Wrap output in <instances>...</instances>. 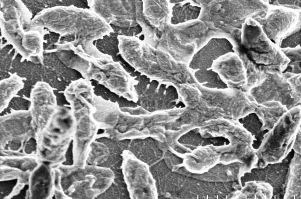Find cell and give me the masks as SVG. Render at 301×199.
I'll use <instances>...</instances> for the list:
<instances>
[{
  "instance_id": "obj_1",
  "label": "cell",
  "mask_w": 301,
  "mask_h": 199,
  "mask_svg": "<svg viewBox=\"0 0 301 199\" xmlns=\"http://www.w3.org/2000/svg\"><path fill=\"white\" fill-rule=\"evenodd\" d=\"M103 25V21L90 9L73 5L57 6L39 12L32 19L27 30L46 28L58 33L59 38L73 36L74 40L68 42L75 46H81L87 54L98 58L99 56L106 55L94 44L109 32L102 31Z\"/></svg>"
},
{
  "instance_id": "obj_2",
  "label": "cell",
  "mask_w": 301,
  "mask_h": 199,
  "mask_svg": "<svg viewBox=\"0 0 301 199\" xmlns=\"http://www.w3.org/2000/svg\"><path fill=\"white\" fill-rule=\"evenodd\" d=\"M1 36L17 53L35 64H43L44 36L49 32L38 28L27 30L32 14L21 0H0Z\"/></svg>"
},
{
  "instance_id": "obj_3",
  "label": "cell",
  "mask_w": 301,
  "mask_h": 199,
  "mask_svg": "<svg viewBox=\"0 0 301 199\" xmlns=\"http://www.w3.org/2000/svg\"><path fill=\"white\" fill-rule=\"evenodd\" d=\"M198 129L204 138L222 137L228 141V143L224 145H213L220 154V163H240L250 171L258 165L254 138L239 120L226 118L212 119L203 122Z\"/></svg>"
},
{
  "instance_id": "obj_4",
  "label": "cell",
  "mask_w": 301,
  "mask_h": 199,
  "mask_svg": "<svg viewBox=\"0 0 301 199\" xmlns=\"http://www.w3.org/2000/svg\"><path fill=\"white\" fill-rule=\"evenodd\" d=\"M75 120L71 109L58 105L46 126L36 133L35 153L40 162L55 168L66 161Z\"/></svg>"
},
{
  "instance_id": "obj_5",
  "label": "cell",
  "mask_w": 301,
  "mask_h": 199,
  "mask_svg": "<svg viewBox=\"0 0 301 199\" xmlns=\"http://www.w3.org/2000/svg\"><path fill=\"white\" fill-rule=\"evenodd\" d=\"M55 170L60 185L71 199H94L106 192L115 175L109 167L87 164L84 167L60 165Z\"/></svg>"
},
{
  "instance_id": "obj_6",
  "label": "cell",
  "mask_w": 301,
  "mask_h": 199,
  "mask_svg": "<svg viewBox=\"0 0 301 199\" xmlns=\"http://www.w3.org/2000/svg\"><path fill=\"white\" fill-rule=\"evenodd\" d=\"M131 90L138 107L150 113L175 109H184L187 105L178 89L173 84L151 77L136 69L129 75Z\"/></svg>"
},
{
  "instance_id": "obj_7",
  "label": "cell",
  "mask_w": 301,
  "mask_h": 199,
  "mask_svg": "<svg viewBox=\"0 0 301 199\" xmlns=\"http://www.w3.org/2000/svg\"><path fill=\"white\" fill-rule=\"evenodd\" d=\"M301 113L300 105L289 109L263 135L260 146L256 149L258 164L261 167L281 162L291 151L296 135L301 129Z\"/></svg>"
},
{
  "instance_id": "obj_8",
  "label": "cell",
  "mask_w": 301,
  "mask_h": 199,
  "mask_svg": "<svg viewBox=\"0 0 301 199\" xmlns=\"http://www.w3.org/2000/svg\"><path fill=\"white\" fill-rule=\"evenodd\" d=\"M75 120L73 138V164L83 167L91 150V146L97 138L99 129L92 116L91 98L86 93L73 90L64 93Z\"/></svg>"
},
{
  "instance_id": "obj_9",
  "label": "cell",
  "mask_w": 301,
  "mask_h": 199,
  "mask_svg": "<svg viewBox=\"0 0 301 199\" xmlns=\"http://www.w3.org/2000/svg\"><path fill=\"white\" fill-rule=\"evenodd\" d=\"M122 156L121 169L130 198L158 199L155 181L149 166L130 151L125 150Z\"/></svg>"
},
{
  "instance_id": "obj_10",
  "label": "cell",
  "mask_w": 301,
  "mask_h": 199,
  "mask_svg": "<svg viewBox=\"0 0 301 199\" xmlns=\"http://www.w3.org/2000/svg\"><path fill=\"white\" fill-rule=\"evenodd\" d=\"M36 133L29 110H12L0 116V148L22 151Z\"/></svg>"
},
{
  "instance_id": "obj_11",
  "label": "cell",
  "mask_w": 301,
  "mask_h": 199,
  "mask_svg": "<svg viewBox=\"0 0 301 199\" xmlns=\"http://www.w3.org/2000/svg\"><path fill=\"white\" fill-rule=\"evenodd\" d=\"M201 87L206 92V104L219 111L224 118L239 120L254 113L256 102L248 92L235 88Z\"/></svg>"
},
{
  "instance_id": "obj_12",
  "label": "cell",
  "mask_w": 301,
  "mask_h": 199,
  "mask_svg": "<svg viewBox=\"0 0 301 199\" xmlns=\"http://www.w3.org/2000/svg\"><path fill=\"white\" fill-rule=\"evenodd\" d=\"M248 93L258 103L276 101L288 110L299 105L301 101V93L294 89L286 76L278 73H267L265 79Z\"/></svg>"
},
{
  "instance_id": "obj_13",
  "label": "cell",
  "mask_w": 301,
  "mask_h": 199,
  "mask_svg": "<svg viewBox=\"0 0 301 199\" xmlns=\"http://www.w3.org/2000/svg\"><path fill=\"white\" fill-rule=\"evenodd\" d=\"M30 111L36 132L48 124L57 108L56 97L54 89L47 83H36L30 94Z\"/></svg>"
},
{
  "instance_id": "obj_14",
  "label": "cell",
  "mask_w": 301,
  "mask_h": 199,
  "mask_svg": "<svg viewBox=\"0 0 301 199\" xmlns=\"http://www.w3.org/2000/svg\"><path fill=\"white\" fill-rule=\"evenodd\" d=\"M212 68L228 88L247 92L245 69L236 53L230 52L221 56L214 62Z\"/></svg>"
},
{
  "instance_id": "obj_15",
  "label": "cell",
  "mask_w": 301,
  "mask_h": 199,
  "mask_svg": "<svg viewBox=\"0 0 301 199\" xmlns=\"http://www.w3.org/2000/svg\"><path fill=\"white\" fill-rule=\"evenodd\" d=\"M230 52H235L233 44L227 39L211 38L192 54L188 67L193 71L212 68L216 60Z\"/></svg>"
},
{
  "instance_id": "obj_16",
  "label": "cell",
  "mask_w": 301,
  "mask_h": 199,
  "mask_svg": "<svg viewBox=\"0 0 301 199\" xmlns=\"http://www.w3.org/2000/svg\"><path fill=\"white\" fill-rule=\"evenodd\" d=\"M55 168L41 162L30 173L25 199H52L55 194Z\"/></svg>"
},
{
  "instance_id": "obj_17",
  "label": "cell",
  "mask_w": 301,
  "mask_h": 199,
  "mask_svg": "<svg viewBox=\"0 0 301 199\" xmlns=\"http://www.w3.org/2000/svg\"><path fill=\"white\" fill-rule=\"evenodd\" d=\"M182 166L189 172L203 174L220 163V154L212 144L199 146L184 154Z\"/></svg>"
},
{
  "instance_id": "obj_18",
  "label": "cell",
  "mask_w": 301,
  "mask_h": 199,
  "mask_svg": "<svg viewBox=\"0 0 301 199\" xmlns=\"http://www.w3.org/2000/svg\"><path fill=\"white\" fill-rule=\"evenodd\" d=\"M41 162L35 152L26 153L0 148V166H7L32 172Z\"/></svg>"
},
{
  "instance_id": "obj_19",
  "label": "cell",
  "mask_w": 301,
  "mask_h": 199,
  "mask_svg": "<svg viewBox=\"0 0 301 199\" xmlns=\"http://www.w3.org/2000/svg\"><path fill=\"white\" fill-rule=\"evenodd\" d=\"M288 110L285 106L278 101H269L262 103L256 102L254 113L262 123V131L267 132Z\"/></svg>"
},
{
  "instance_id": "obj_20",
  "label": "cell",
  "mask_w": 301,
  "mask_h": 199,
  "mask_svg": "<svg viewBox=\"0 0 301 199\" xmlns=\"http://www.w3.org/2000/svg\"><path fill=\"white\" fill-rule=\"evenodd\" d=\"M202 7L188 0L171 4L169 23L176 26L197 20L201 13Z\"/></svg>"
},
{
  "instance_id": "obj_21",
  "label": "cell",
  "mask_w": 301,
  "mask_h": 199,
  "mask_svg": "<svg viewBox=\"0 0 301 199\" xmlns=\"http://www.w3.org/2000/svg\"><path fill=\"white\" fill-rule=\"evenodd\" d=\"M221 164L220 166L216 165L206 173L209 175V182H235L239 181L245 173L250 172L245 165L240 163Z\"/></svg>"
},
{
  "instance_id": "obj_22",
  "label": "cell",
  "mask_w": 301,
  "mask_h": 199,
  "mask_svg": "<svg viewBox=\"0 0 301 199\" xmlns=\"http://www.w3.org/2000/svg\"><path fill=\"white\" fill-rule=\"evenodd\" d=\"M119 35L113 31L104 35L100 40L104 42L105 50L102 53L110 57L112 60L118 63L129 74L133 73L136 69L124 58L119 48Z\"/></svg>"
},
{
  "instance_id": "obj_23",
  "label": "cell",
  "mask_w": 301,
  "mask_h": 199,
  "mask_svg": "<svg viewBox=\"0 0 301 199\" xmlns=\"http://www.w3.org/2000/svg\"><path fill=\"white\" fill-rule=\"evenodd\" d=\"M273 189L268 182L263 181H250L237 190L232 199H271Z\"/></svg>"
},
{
  "instance_id": "obj_24",
  "label": "cell",
  "mask_w": 301,
  "mask_h": 199,
  "mask_svg": "<svg viewBox=\"0 0 301 199\" xmlns=\"http://www.w3.org/2000/svg\"><path fill=\"white\" fill-rule=\"evenodd\" d=\"M25 79L19 76L17 73H14L8 78L0 80V113L8 107L11 100L23 88V80Z\"/></svg>"
},
{
  "instance_id": "obj_25",
  "label": "cell",
  "mask_w": 301,
  "mask_h": 199,
  "mask_svg": "<svg viewBox=\"0 0 301 199\" xmlns=\"http://www.w3.org/2000/svg\"><path fill=\"white\" fill-rule=\"evenodd\" d=\"M301 194V154L295 152L290 165V173L284 199H298Z\"/></svg>"
},
{
  "instance_id": "obj_26",
  "label": "cell",
  "mask_w": 301,
  "mask_h": 199,
  "mask_svg": "<svg viewBox=\"0 0 301 199\" xmlns=\"http://www.w3.org/2000/svg\"><path fill=\"white\" fill-rule=\"evenodd\" d=\"M111 30L119 36L127 37H138L143 29L136 20L127 18H116L108 23Z\"/></svg>"
},
{
  "instance_id": "obj_27",
  "label": "cell",
  "mask_w": 301,
  "mask_h": 199,
  "mask_svg": "<svg viewBox=\"0 0 301 199\" xmlns=\"http://www.w3.org/2000/svg\"><path fill=\"white\" fill-rule=\"evenodd\" d=\"M193 76L197 83L204 88L207 89L228 88L218 73L212 68L194 71Z\"/></svg>"
},
{
  "instance_id": "obj_28",
  "label": "cell",
  "mask_w": 301,
  "mask_h": 199,
  "mask_svg": "<svg viewBox=\"0 0 301 199\" xmlns=\"http://www.w3.org/2000/svg\"><path fill=\"white\" fill-rule=\"evenodd\" d=\"M110 155V149L105 143L96 141L91 146V150L87 159V164L100 166L106 162Z\"/></svg>"
},
{
  "instance_id": "obj_29",
  "label": "cell",
  "mask_w": 301,
  "mask_h": 199,
  "mask_svg": "<svg viewBox=\"0 0 301 199\" xmlns=\"http://www.w3.org/2000/svg\"><path fill=\"white\" fill-rule=\"evenodd\" d=\"M281 50L289 60L285 68L282 73L301 74V47L282 49Z\"/></svg>"
},
{
  "instance_id": "obj_30",
  "label": "cell",
  "mask_w": 301,
  "mask_h": 199,
  "mask_svg": "<svg viewBox=\"0 0 301 199\" xmlns=\"http://www.w3.org/2000/svg\"><path fill=\"white\" fill-rule=\"evenodd\" d=\"M31 171H24L18 168L7 166H0V181H8L17 179V182L28 185Z\"/></svg>"
},
{
  "instance_id": "obj_31",
  "label": "cell",
  "mask_w": 301,
  "mask_h": 199,
  "mask_svg": "<svg viewBox=\"0 0 301 199\" xmlns=\"http://www.w3.org/2000/svg\"><path fill=\"white\" fill-rule=\"evenodd\" d=\"M280 49L295 48L301 47V25L300 22L295 28L288 33L279 41L278 44Z\"/></svg>"
},
{
  "instance_id": "obj_32",
  "label": "cell",
  "mask_w": 301,
  "mask_h": 199,
  "mask_svg": "<svg viewBox=\"0 0 301 199\" xmlns=\"http://www.w3.org/2000/svg\"><path fill=\"white\" fill-rule=\"evenodd\" d=\"M271 5L281 6L295 9L301 8V0H269Z\"/></svg>"
},
{
  "instance_id": "obj_33",
  "label": "cell",
  "mask_w": 301,
  "mask_h": 199,
  "mask_svg": "<svg viewBox=\"0 0 301 199\" xmlns=\"http://www.w3.org/2000/svg\"><path fill=\"white\" fill-rule=\"evenodd\" d=\"M25 185L26 184L24 183L17 182L16 185L13 187L10 193L7 196L4 197L3 199H9L14 196H17L20 192Z\"/></svg>"
},
{
  "instance_id": "obj_34",
  "label": "cell",
  "mask_w": 301,
  "mask_h": 199,
  "mask_svg": "<svg viewBox=\"0 0 301 199\" xmlns=\"http://www.w3.org/2000/svg\"><path fill=\"white\" fill-rule=\"evenodd\" d=\"M301 129H300L296 135L292 147V149L294 151V152L300 154H301Z\"/></svg>"
},
{
  "instance_id": "obj_35",
  "label": "cell",
  "mask_w": 301,
  "mask_h": 199,
  "mask_svg": "<svg viewBox=\"0 0 301 199\" xmlns=\"http://www.w3.org/2000/svg\"><path fill=\"white\" fill-rule=\"evenodd\" d=\"M54 196L57 199H71L64 192L62 188H56Z\"/></svg>"
}]
</instances>
